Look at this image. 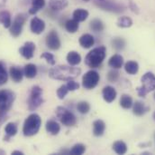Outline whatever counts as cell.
<instances>
[{"mask_svg":"<svg viewBox=\"0 0 155 155\" xmlns=\"http://www.w3.org/2000/svg\"><path fill=\"white\" fill-rule=\"evenodd\" d=\"M80 73L81 69L78 67H73V65H58L50 70L49 76L54 80L70 81L78 77Z\"/></svg>","mask_w":155,"mask_h":155,"instance_id":"cell-1","label":"cell"},{"mask_svg":"<svg viewBox=\"0 0 155 155\" xmlns=\"http://www.w3.org/2000/svg\"><path fill=\"white\" fill-rule=\"evenodd\" d=\"M106 55H107V49L105 46H99L94 48L87 55L85 58V63L90 68H97L101 65V64L105 60Z\"/></svg>","mask_w":155,"mask_h":155,"instance_id":"cell-2","label":"cell"},{"mask_svg":"<svg viewBox=\"0 0 155 155\" xmlns=\"http://www.w3.org/2000/svg\"><path fill=\"white\" fill-rule=\"evenodd\" d=\"M41 125V119L37 114H30L25 121L23 126V132L25 136H34L39 132Z\"/></svg>","mask_w":155,"mask_h":155,"instance_id":"cell-3","label":"cell"},{"mask_svg":"<svg viewBox=\"0 0 155 155\" xmlns=\"http://www.w3.org/2000/svg\"><path fill=\"white\" fill-rule=\"evenodd\" d=\"M155 90V76L148 72L144 74L142 77V86L137 88L138 95L141 97H145L146 94Z\"/></svg>","mask_w":155,"mask_h":155,"instance_id":"cell-4","label":"cell"},{"mask_svg":"<svg viewBox=\"0 0 155 155\" xmlns=\"http://www.w3.org/2000/svg\"><path fill=\"white\" fill-rule=\"evenodd\" d=\"M43 102L44 100L42 98V89L38 85H35L31 90V93L27 101L29 111L36 110L43 104Z\"/></svg>","mask_w":155,"mask_h":155,"instance_id":"cell-5","label":"cell"},{"mask_svg":"<svg viewBox=\"0 0 155 155\" xmlns=\"http://www.w3.org/2000/svg\"><path fill=\"white\" fill-rule=\"evenodd\" d=\"M56 115L61 121V122L67 127L74 126L77 123V118L74 115V114L71 113L70 110L66 109L65 107L59 106L56 109Z\"/></svg>","mask_w":155,"mask_h":155,"instance_id":"cell-6","label":"cell"},{"mask_svg":"<svg viewBox=\"0 0 155 155\" xmlns=\"http://www.w3.org/2000/svg\"><path fill=\"white\" fill-rule=\"evenodd\" d=\"M15 99V94L10 90H0V111L8 112Z\"/></svg>","mask_w":155,"mask_h":155,"instance_id":"cell-7","label":"cell"},{"mask_svg":"<svg viewBox=\"0 0 155 155\" xmlns=\"http://www.w3.org/2000/svg\"><path fill=\"white\" fill-rule=\"evenodd\" d=\"M95 5L101 8L102 10L112 12V13H116L120 14L125 10V6L123 4H119L116 1L112 0H104V1H96Z\"/></svg>","mask_w":155,"mask_h":155,"instance_id":"cell-8","label":"cell"},{"mask_svg":"<svg viewBox=\"0 0 155 155\" xmlns=\"http://www.w3.org/2000/svg\"><path fill=\"white\" fill-rule=\"evenodd\" d=\"M99 79H100V76L97 72L93 71V70L88 71L82 77V85L87 90L94 89L97 85Z\"/></svg>","mask_w":155,"mask_h":155,"instance_id":"cell-9","label":"cell"},{"mask_svg":"<svg viewBox=\"0 0 155 155\" xmlns=\"http://www.w3.org/2000/svg\"><path fill=\"white\" fill-rule=\"evenodd\" d=\"M26 20H27V16L25 14H18L15 16L13 24L10 26V34L14 37H18L21 35L24 25L25 24Z\"/></svg>","mask_w":155,"mask_h":155,"instance_id":"cell-10","label":"cell"},{"mask_svg":"<svg viewBox=\"0 0 155 155\" xmlns=\"http://www.w3.org/2000/svg\"><path fill=\"white\" fill-rule=\"evenodd\" d=\"M61 40L56 31L51 30L46 37V45L49 49L56 51L61 47Z\"/></svg>","mask_w":155,"mask_h":155,"instance_id":"cell-11","label":"cell"},{"mask_svg":"<svg viewBox=\"0 0 155 155\" xmlns=\"http://www.w3.org/2000/svg\"><path fill=\"white\" fill-rule=\"evenodd\" d=\"M35 50V44L33 42H26L19 49V53L21 54V55L23 57L29 60V59H32L34 57Z\"/></svg>","mask_w":155,"mask_h":155,"instance_id":"cell-12","label":"cell"},{"mask_svg":"<svg viewBox=\"0 0 155 155\" xmlns=\"http://www.w3.org/2000/svg\"><path fill=\"white\" fill-rule=\"evenodd\" d=\"M30 28L31 31L34 34L40 35L41 34L44 29H45V23L43 20H41V18L35 16L32 20H31V24H30Z\"/></svg>","mask_w":155,"mask_h":155,"instance_id":"cell-13","label":"cell"},{"mask_svg":"<svg viewBox=\"0 0 155 155\" xmlns=\"http://www.w3.org/2000/svg\"><path fill=\"white\" fill-rule=\"evenodd\" d=\"M116 89L112 86H106L103 91H102V95H103V98L104 100L110 104L112 103L115 99L116 98Z\"/></svg>","mask_w":155,"mask_h":155,"instance_id":"cell-14","label":"cell"},{"mask_svg":"<svg viewBox=\"0 0 155 155\" xmlns=\"http://www.w3.org/2000/svg\"><path fill=\"white\" fill-rule=\"evenodd\" d=\"M149 110L150 108L148 106H146L143 103L139 102V101L135 102L133 105V112H134V114H135L136 116H143Z\"/></svg>","mask_w":155,"mask_h":155,"instance_id":"cell-15","label":"cell"},{"mask_svg":"<svg viewBox=\"0 0 155 155\" xmlns=\"http://www.w3.org/2000/svg\"><path fill=\"white\" fill-rule=\"evenodd\" d=\"M106 130V123L102 120H97L93 122V134L97 137L102 136Z\"/></svg>","mask_w":155,"mask_h":155,"instance_id":"cell-16","label":"cell"},{"mask_svg":"<svg viewBox=\"0 0 155 155\" xmlns=\"http://www.w3.org/2000/svg\"><path fill=\"white\" fill-rule=\"evenodd\" d=\"M9 75L15 83H20L23 80L24 72L17 66H12L9 70Z\"/></svg>","mask_w":155,"mask_h":155,"instance_id":"cell-17","label":"cell"},{"mask_svg":"<svg viewBox=\"0 0 155 155\" xmlns=\"http://www.w3.org/2000/svg\"><path fill=\"white\" fill-rule=\"evenodd\" d=\"M79 44L83 47V48H90L92 45H94L95 44V39L93 37V36L89 35V34H85L83 36L80 37V38L78 40Z\"/></svg>","mask_w":155,"mask_h":155,"instance_id":"cell-18","label":"cell"},{"mask_svg":"<svg viewBox=\"0 0 155 155\" xmlns=\"http://www.w3.org/2000/svg\"><path fill=\"white\" fill-rule=\"evenodd\" d=\"M124 65V58L121 55H114L108 61V65L114 69H119Z\"/></svg>","mask_w":155,"mask_h":155,"instance_id":"cell-19","label":"cell"},{"mask_svg":"<svg viewBox=\"0 0 155 155\" xmlns=\"http://www.w3.org/2000/svg\"><path fill=\"white\" fill-rule=\"evenodd\" d=\"M68 0H50L49 6L53 11H61L67 7Z\"/></svg>","mask_w":155,"mask_h":155,"instance_id":"cell-20","label":"cell"},{"mask_svg":"<svg viewBox=\"0 0 155 155\" xmlns=\"http://www.w3.org/2000/svg\"><path fill=\"white\" fill-rule=\"evenodd\" d=\"M45 128H46V131L52 135H57L61 131V126L59 125V123L57 122H55L53 120L48 121L46 122Z\"/></svg>","mask_w":155,"mask_h":155,"instance_id":"cell-21","label":"cell"},{"mask_svg":"<svg viewBox=\"0 0 155 155\" xmlns=\"http://www.w3.org/2000/svg\"><path fill=\"white\" fill-rule=\"evenodd\" d=\"M5 132L6 136L5 137V141H9V139L15 136L17 133V125L15 122H8L5 125Z\"/></svg>","mask_w":155,"mask_h":155,"instance_id":"cell-22","label":"cell"},{"mask_svg":"<svg viewBox=\"0 0 155 155\" xmlns=\"http://www.w3.org/2000/svg\"><path fill=\"white\" fill-rule=\"evenodd\" d=\"M67 61L71 65H78L80 62H81V56L80 55L75 52V51H71L69 52V54L67 55Z\"/></svg>","mask_w":155,"mask_h":155,"instance_id":"cell-23","label":"cell"},{"mask_svg":"<svg viewBox=\"0 0 155 155\" xmlns=\"http://www.w3.org/2000/svg\"><path fill=\"white\" fill-rule=\"evenodd\" d=\"M0 23L5 28H10L12 25L11 15L8 11H1L0 12Z\"/></svg>","mask_w":155,"mask_h":155,"instance_id":"cell-24","label":"cell"},{"mask_svg":"<svg viewBox=\"0 0 155 155\" xmlns=\"http://www.w3.org/2000/svg\"><path fill=\"white\" fill-rule=\"evenodd\" d=\"M24 75L29 79L35 78L37 75V67L34 64H28L24 68Z\"/></svg>","mask_w":155,"mask_h":155,"instance_id":"cell-25","label":"cell"},{"mask_svg":"<svg viewBox=\"0 0 155 155\" xmlns=\"http://www.w3.org/2000/svg\"><path fill=\"white\" fill-rule=\"evenodd\" d=\"M124 70L129 75H135L139 71V65L135 61H128L124 65Z\"/></svg>","mask_w":155,"mask_h":155,"instance_id":"cell-26","label":"cell"},{"mask_svg":"<svg viewBox=\"0 0 155 155\" xmlns=\"http://www.w3.org/2000/svg\"><path fill=\"white\" fill-rule=\"evenodd\" d=\"M87 16H88V12L86 9L78 8L73 12V18L75 20H77L78 22L85 21L87 18Z\"/></svg>","mask_w":155,"mask_h":155,"instance_id":"cell-27","label":"cell"},{"mask_svg":"<svg viewBox=\"0 0 155 155\" xmlns=\"http://www.w3.org/2000/svg\"><path fill=\"white\" fill-rule=\"evenodd\" d=\"M113 150L117 154H124L127 152V145L123 141H116L113 144Z\"/></svg>","mask_w":155,"mask_h":155,"instance_id":"cell-28","label":"cell"},{"mask_svg":"<svg viewBox=\"0 0 155 155\" xmlns=\"http://www.w3.org/2000/svg\"><path fill=\"white\" fill-rule=\"evenodd\" d=\"M45 5L44 0H32V7L29 10L31 15H35L38 12L40 9L43 8Z\"/></svg>","mask_w":155,"mask_h":155,"instance_id":"cell-29","label":"cell"},{"mask_svg":"<svg viewBox=\"0 0 155 155\" xmlns=\"http://www.w3.org/2000/svg\"><path fill=\"white\" fill-rule=\"evenodd\" d=\"M120 105L124 109H130L133 106V98L128 94H123L120 99Z\"/></svg>","mask_w":155,"mask_h":155,"instance_id":"cell-30","label":"cell"},{"mask_svg":"<svg viewBox=\"0 0 155 155\" xmlns=\"http://www.w3.org/2000/svg\"><path fill=\"white\" fill-rule=\"evenodd\" d=\"M65 28L69 33H71V34L76 33L78 29V22L77 20H75L74 18L71 19V20H68L65 23Z\"/></svg>","mask_w":155,"mask_h":155,"instance_id":"cell-31","label":"cell"},{"mask_svg":"<svg viewBox=\"0 0 155 155\" xmlns=\"http://www.w3.org/2000/svg\"><path fill=\"white\" fill-rule=\"evenodd\" d=\"M132 25H133V20L128 16H121L117 20V26L122 28H128L132 26Z\"/></svg>","mask_w":155,"mask_h":155,"instance_id":"cell-32","label":"cell"},{"mask_svg":"<svg viewBox=\"0 0 155 155\" xmlns=\"http://www.w3.org/2000/svg\"><path fill=\"white\" fill-rule=\"evenodd\" d=\"M90 28L95 32H102L105 28V26L101 20L94 19L90 22Z\"/></svg>","mask_w":155,"mask_h":155,"instance_id":"cell-33","label":"cell"},{"mask_svg":"<svg viewBox=\"0 0 155 155\" xmlns=\"http://www.w3.org/2000/svg\"><path fill=\"white\" fill-rule=\"evenodd\" d=\"M8 80V75L3 62H0V86L5 84Z\"/></svg>","mask_w":155,"mask_h":155,"instance_id":"cell-34","label":"cell"},{"mask_svg":"<svg viewBox=\"0 0 155 155\" xmlns=\"http://www.w3.org/2000/svg\"><path fill=\"white\" fill-rule=\"evenodd\" d=\"M85 151H86L85 145L81 143H78L72 147V149L70 151V153L72 155H81L85 153Z\"/></svg>","mask_w":155,"mask_h":155,"instance_id":"cell-35","label":"cell"},{"mask_svg":"<svg viewBox=\"0 0 155 155\" xmlns=\"http://www.w3.org/2000/svg\"><path fill=\"white\" fill-rule=\"evenodd\" d=\"M77 110L82 114H86L90 110V105L87 102H79L77 104Z\"/></svg>","mask_w":155,"mask_h":155,"instance_id":"cell-36","label":"cell"},{"mask_svg":"<svg viewBox=\"0 0 155 155\" xmlns=\"http://www.w3.org/2000/svg\"><path fill=\"white\" fill-rule=\"evenodd\" d=\"M112 44H113V47L116 50H123L125 46V41L123 38L116 37V38L113 39Z\"/></svg>","mask_w":155,"mask_h":155,"instance_id":"cell-37","label":"cell"},{"mask_svg":"<svg viewBox=\"0 0 155 155\" xmlns=\"http://www.w3.org/2000/svg\"><path fill=\"white\" fill-rule=\"evenodd\" d=\"M69 92H70V91H69L67 85H66V84H63V85H61V86L57 90V95H58L59 99L62 100V99L65 98V96L67 95V93H68Z\"/></svg>","mask_w":155,"mask_h":155,"instance_id":"cell-38","label":"cell"},{"mask_svg":"<svg viewBox=\"0 0 155 155\" xmlns=\"http://www.w3.org/2000/svg\"><path fill=\"white\" fill-rule=\"evenodd\" d=\"M41 58H44V59L47 61V63H48L49 65H55L54 56H53V55H51V53L45 52V53H43V54L41 55Z\"/></svg>","mask_w":155,"mask_h":155,"instance_id":"cell-39","label":"cell"},{"mask_svg":"<svg viewBox=\"0 0 155 155\" xmlns=\"http://www.w3.org/2000/svg\"><path fill=\"white\" fill-rule=\"evenodd\" d=\"M68 83H67V87H68V89H69V91H71V92H73V91H76L78 89V87H79V84L76 83L75 81H73V80H70V81H67Z\"/></svg>","mask_w":155,"mask_h":155,"instance_id":"cell-40","label":"cell"},{"mask_svg":"<svg viewBox=\"0 0 155 155\" xmlns=\"http://www.w3.org/2000/svg\"><path fill=\"white\" fill-rule=\"evenodd\" d=\"M119 78V73L117 71H115V70H112L108 73L107 75V79L112 82V83H115L117 81V79Z\"/></svg>","mask_w":155,"mask_h":155,"instance_id":"cell-41","label":"cell"},{"mask_svg":"<svg viewBox=\"0 0 155 155\" xmlns=\"http://www.w3.org/2000/svg\"><path fill=\"white\" fill-rule=\"evenodd\" d=\"M129 8L135 14H139V7L137 6V5L133 2V1H129Z\"/></svg>","mask_w":155,"mask_h":155,"instance_id":"cell-42","label":"cell"},{"mask_svg":"<svg viewBox=\"0 0 155 155\" xmlns=\"http://www.w3.org/2000/svg\"><path fill=\"white\" fill-rule=\"evenodd\" d=\"M12 154L13 155H24V153H23L22 152H20V151H14V152L12 153Z\"/></svg>","mask_w":155,"mask_h":155,"instance_id":"cell-43","label":"cell"},{"mask_svg":"<svg viewBox=\"0 0 155 155\" xmlns=\"http://www.w3.org/2000/svg\"><path fill=\"white\" fill-rule=\"evenodd\" d=\"M153 118H154V120H155V113L153 114Z\"/></svg>","mask_w":155,"mask_h":155,"instance_id":"cell-44","label":"cell"},{"mask_svg":"<svg viewBox=\"0 0 155 155\" xmlns=\"http://www.w3.org/2000/svg\"><path fill=\"white\" fill-rule=\"evenodd\" d=\"M84 1H86V2H87V1H89V0H84Z\"/></svg>","mask_w":155,"mask_h":155,"instance_id":"cell-45","label":"cell"},{"mask_svg":"<svg viewBox=\"0 0 155 155\" xmlns=\"http://www.w3.org/2000/svg\"><path fill=\"white\" fill-rule=\"evenodd\" d=\"M97 1H104V0H97Z\"/></svg>","mask_w":155,"mask_h":155,"instance_id":"cell-46","label":"cell"},{"mask_svg":"<svg viewBox=\"0 0 155 155\" xmlns=\"http://www.w3.org/2000/svg\"><path fill=\"white\" fill-rule=\"evenodd\" d=\"M154 99H155V93H154Z\"/></svg>","mask_w":155,"mask_h":155,"instance_id":"cell-47","label":"cell"}]
</instances>
